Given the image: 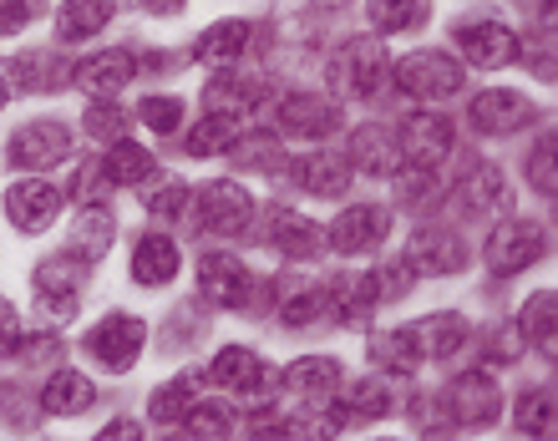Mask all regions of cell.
Returning <instances> with one entry per match:
<instances>
[{"label": "cell", "instance_id": "obj_1", "mask_svg": "<svg viewBox=\"0 0 558 441\" xmlns=\"http://www.w3.org/2000/svg\"><path fill=\"white\" fill-rule=\"evenodd\" d=\"M330 87H336V97H351V102H366V97H376L386 82V72H391V61H386L381 41L376 36H351V41L340 46L336 57H330Z\"/></svg>", "mask_w": 558, "mask_h": 441}, {"label": "cell", "instance_id": "obj_2", "mask_svg": "<svg viewBox=\"0 0 558 441\" xmlns=\"http://www.w3.org/2000/svg\"><path fill=\"white\" fill-rule=\"evenodd\" d=\"M391 76L412 102H452L457 91L468 87V72L447 51H412V57H401L391 66Z\"/></svg>", "mask_w": 558, "mask_h": 441}, {"label": "cell", "instance_id": "obj_3", "mask_svg": "<svg viewBox=\"0 0 558 441\" xmlns=\"http://www.w3.org/2000/svg\"><path fill=\"white\" fill-rule=\"evenodd\" d=\"M441 406L457 427H493L502 412V385L487 370H462L452 376V385H441Z\"/></svg>", "mask_w": 558, "mask_h": 441}, {"label": "cell", "instance_id": "obj_4", "mask_svg": "<svg viewBox=\"0 0 558 441\" xmlns=\"http://www.w3.org/2000/svg\"><path fill=\"white\" fill-rule=\"evenodd\" d=\"M254 213H259L254 198L239 188V183H229V177L198 188V229H204V234H250Z\"/></svg>", "mask_w": 558, "mask_h": 441}, {"label": "cell", "instance_id": "obj_5", "mask_svg": "<svg viewBox=\"0 0 558 441\" xmlns=\"http://www.w3.org/2000/svg\"><path fill=\"white\" fill-rule=\"evenodd\" d=\"M397 147H401V162H412V168H437V162L457 147V127H452V118H441V112H412V118L401 122Z\"/></svg>", "mask_w": 558, "mask_h": 441}, {"label": "cell", "instance_id": "obj_6", "mask_svg": "<svg viewBox=\"0 0 558 441\" xmlns=\"http://www.w3.org/2000/svg\"><path fill=\"white\" fill-rule=\"evenodd\" d=\"M483 254H487V269H493V274L513 280V274H523V269L544 254V229H538V223H523V219H508L487 234Z\"/></svg>", "mask_w": 558, "mask_h": 441}, {"label": "cell", "instance_id": "obj_7", "mask_svg": "<svg viewBox=\"0 0 558 441\" xmlns=\"http://www.w3.org/2000/svg\"><path fill=\"white\" fill-rule=\"evenodd\" d=\"M533 118H538L533 102L513 87H493V91H477V97H472V127L483 137H513V133H523Z\"/></svg>", "mask_w": 558, "mask_h": 441}, {"label": "cell", "instance_id": "obj_8", "mask_svg": "<svg viewBox=\"0 0 558 441\" xmlns=\"http://www.w3.org/2000/svg\"><path fill=\"white\" fill-rule=\"evenodd\" d=\"M143 340H147V324L137 320V315H107L87 335V351L97 355V366H107V370H133L137 355H143Z\"/></svg>", "mask_w": 558, "mask_h": 441}, {"label": "cell", "instance_id": "obj_9", "mask_svg": "<svg viewBox=\"0 0 558 441\" xmlns=\"http://www.w3.org/2000/svg\"><path fill=\"white\" fill-rule=\"evenodd\" d=\"M72 152V133L61 127V122H26V127H15L11 147H5V158L15 168H31V173H46V168H57L61 158Z\"/></svg>", "mask_w": 558, "mask_h": 441}, {"label": "cell", "instance_id": "obj_10", "mask_svg": "<svg viewBox=\"0 0 558 441\" xmlns=\"http://www.w3.org/2000/svg\"><path fill=\"white\" fill-rule=\"evenodd\" d=\"M61 198H66V193H61L57 183L21 177V183H11V193H5V219H11L21 234H41L46 223L61 213Z\"/></svg>", "mask_w": 558, "mask_h": 441}, {"label": "cell", "instance_id": "obj_11", "mask_svg": "<svg viewBox=\"0 0 558 441\" xmlns=\"http://www.w3.org/2000/svg\"><path fill=\"white\" fill-rule=\"evenodd\" d=\"M279 127L290 137H305V143H325L330 133H340V107L330 97H315V91H290L279 102Z\"/></svg>", "mask_w": 558, "mask_h": 441}, {"label": "cell", "instance_id": "obj_12", "mask_svg": "<svg viewBox=\"0 0 558 441\" xmlns=\"http://www.w3.org/2000/svg\"><path fill=\"white\" fill-rule=\"evenodd\" d=\"M87 280V265L76 254H61V259H46L36 269V290H41V305L51 309V320H72L76 315V294Z\"/></svg>", "mask_w": 558, "mask_h": 441}, {"label": "cell", "instance_id": "obj_13", "mask_svg": "<svg viewBox=\"0 0 558 441\" xmlns=\"http://www.w3.org/2000/svg\"><path fill=\"white\" fill-rule=\"evenodd\" d=\"M198 290H204L219 309H244L254 294V280L234 254H204V265H198Z\"/></svg>", "mask_w": 558, "mask_h": 441}, {"label": "cell", "instance_id": "obj_14", "mask_svg": "<svg viewBox=\"0 0 558 441\" xmlns=\"http://www.w3.org/2000/svg\"><path fill=\"white\" fill-rule=\"evenodd\" d=\"M391 229V213L381 204H355L330 223V249L336 254H366L371 244H381Z\"/></svg>", "mask_w": 558, "mask_h": 441}, {"label": "cell", "instance_id": "obj_15", "mask_svg": "<svg viewBox=\"0 0 558 441\" xmlns=\"http://www.w3.org/2000/svg\"><path fill=\"white\" fill-rule=\"evenodd\" d=\"M345 162H351V168H361V173H371V177L401 173L397 133H391V127H381V122H361V127L351 133V152H345Z\"/></svg>", "mask_w": 558, "mask_h": 441}, {"label": "cell", "instance_id": "obj_16", "mask_svg": "<svg viewBox=\"0 0 558 441\" xmlns=\"http://www.w3.org/2000/svg\"><path fill=\"white\" fill-rule=\"evenodd\" d=\"M457 46H462V57L472 66H513L518 57V36L502 21H468L457 30Z\"/></svg>", "mask_w": 558, "mask_h": 441}, {"label": "cell", "instance_id": "obj_17", "mask_svg": "<svg viewBox=\"0 0 558 441\" xmlns=\"http://www.w3.org/2000/svg\"><path fill=\"white\" fill-rule=\"evenodd\" d=\"M76 61H61L51 51H21L15 61H5V87L11 91H57L72 82Z\"/></svg>", "mask_w": 558, "mask_h": 441}, {"label": "cell", "instance_id": "obj_18", "mask_svg": "<svg viewBox=\"0 0 558 441\" xmlns=\"http://www.w3.org/2000/svg\"><path fill=\"white\" fill-rule=\"evenodd\" d=\"M259 238L275 254H284V259H310V254L320 249V223H310L305 213H290V208H269Z\"/></svg>", "mask_w": 558, "mask_h": 441}, {"label": "cell", "instance_id": "obj_19", "mask_svg": "<svg viewBox=\"0 0 558 441\" xmlns=\"http://www.w3.org/2000/svg\"><path fill=\"white\" fill-rule=\"evenodd\" d=\"M137 76V57L128 51V46H112V51H97V57L76 61L72 66V82L87 91H102V97H112V91H122L128 82Z\"/></svg>", "mask_w": 558, "mask_h": 441}, {"label": "cell", "instance_id": "obj_20", "mask_svg": "<svg viewBox=\"0 0 558 441\" xmlns=\"http://www.w3.org/2000/svg\"><path fill=\"white\" fill-rule=\"evenodd\" d=\"M265 82L250 72H234V66H219V76L204 87L208 112H234V118H250L254 107L265 102Z\"/></svg>", "mask_w": 558, "mask_h": 441}, {"label": "cell", "instance_id": "obj_21", "mask_svg": "<svg viewBox=\"0 0 558 441\" xmlns=\"http://www.w3.org/2000/svg\"><path fill=\"white\" fill-rule=\"evenodd\" d=\"M457 208L468 213V219H493V213H508L513 208V188H508V177L498 168H472V177L457 188Z\"/></svg>", "mask_w": 558, "mask_h": 441}, {"label": "cell", "instance_id": "obj_22", "mask_svg": "<svg viewBox=\"0 0 558 441\" xmlns=\"http://www.w3.org/2000/svg\"><path fill=\"white\" fill-rule=\"evenodd\" d=\"M407 259H412L416 269H426V274H457V269L468 265V244H462L452 229H422V234L412 238Z\"/></svg>", "mask_w": 558, "mask_h": 441}, {"label": "cell", "instance_id": "obj_23", "mask_svg": "<svg viewBox=\"0 0 558 441\" xmlns=\"http://www.w3.org/2000/svg\"><path fill=\"white\" fill-rule=\"evenodd\" d=\"M250 137V118H234V112H208L198 127L189 133V158H219V152H234L239 143Z\"/></svg>", "mask_w": 558, "mask_h": 441}, {"label": "cell", "instance_id": "obj_24", "mask_svg": "<svg viewBox=\"0 0 558 441\" xmlns=\"http://www.w3.org/2000/svg\"><path fill=\"white\" fill-rule=\"evenodd\" d=\"M265 376H269L265 360H259L254 351H244V345H223V351L214 355V366H208V381L223 385V391H239V396L259 391Z\"/></svg>", "mask_w": 558, "mask_h": 441}, {"label": "cell", "instance_id": "obj_25", "mask_svg": "<svg viewBox=\"0 0 558 441\" xmlns=\"http://www.w3.org/2000/svg\"><path fill=\"white\" fill-rule=\"evenodd\" d=\"M250 36H254V26L250 21H219V26H208L198 41H193V57L198 61H208V66H234L239 57H244V46H250Z\"/></svg>", "mask_w": 558, "mask_h": 441}, {"label": "cell", "instance_id": "obj_26", "mask_svg": "<svg viewBox=\"0 0 558 441\" xmlns=\"http://www.w3.org/2000/svg\"><path fill=\"white\" fill-rule=\"evenodd\" d=\"M412 335L426 360H452V355L468 345V320H462V315H426V320L412 324Z\"/></svg>", "mask_w": 558, "mask_h": 441}, {"label": "cell", "instance_id": "obj_27", "mask_svg": "<svg viewBox=\"0 0 558 441\" xmlns=\"http://www.w3.org/2000/svg\"><path fill=\"white\" fill-rule=\"evenodd\" d=\"M178 274V244L168 234H147L133 254V280L143 290H158V284H173Z\"/></svg>", "mask_w": 558, "mask_h": 441}, {"label": "cell", "instance_id": "obj_28", "mask_svg": "<svg viewBox=\"0 0 558 441\" xmlns=\"http://www.w3.org/2000/svg\"><path fill=\"white\" fill-rule=\"evenodd\" d=\"M371 360H376L381 370H391V376H412L426 355H422V345H416L412 324H401V330H381V335H371Z\"/></svg>", "mask_w": 558, "mask_h": 441}, {"label": "cell", "instance_id": "obj_29", "mask_svg": "<svg viewBox=\"0 0 558 441\" xmlns=\"http://www.w3.org/2000/svg\"><path fill=\"white\" fill-rule=\"evenodd\" d=\"M336 385H340V360H330V355H305V360H294L284 370V391H294V396H305V401L330 396Z\"/></svg>", "mask_w": 558, "mask_h": 441}, {"label": "cell", "instance_id": "obj_30", "mask_svg": "<svg viewBox=\"0 0 558 441\" xmlns=\"http://www.w3.org/2000/svg\"><path fill=\"white\" fill-rule=\"evenodd\" d=\"M92 401H97V385H92L82 370H57L41 391V406L51 416H82Z\"/></svg>", "mask_w": 558, "mask_h": 441}, {"label": "cell", "instance_id": "obj_31", "mask_svg": "<svg viewBox=\"0 0 558 441\" xmlns=\"http://www.w3.org/2000/svg\"><path fill=\"white\" fill-rule=\"evenodd\" d=\"M107 249H112V213H107L102 204H82V219H76V234H72V254L82 265H97Z\"/></svg>", "mask_w": 558, "mask_h": 441}, {"label": "cell", "instance_id": "obj_32", "mask_svg": "<svg viewBox=\"0 0 558 441\" xmlns=\"http://www.w3.org/2000/svg\"><path fill=\"white\" fill-rule=\"evenodd\" d=\"M112 152L102 158V173L112 188H143V177L153 173V158H147V147H137L133 137H118V143H107Z\"/></svg>", "mask_w": 558, "mask_h": 441}, {"label": "cell", "instance_id": "obj_33", "mask_svg": "<svg viewBox=\"0 0 558 441\" xmlns=\"http://www.w3.org/2000/svg\"><path fill=\"white\" fill-rule=\"evenodd\" d=\"M300 183L310 193H320V198H340V193L351 188V162L340 158V152H310L300 162Z\"/></svg>", "mask_w": 558, "mask_h": 441}, {"label": "cell", "instance_id": "obj_34", "mask_svg": "<svg viewBox=\"0 0 558 441\" xmlns=\"http://www.w3.org/2000/svg\"><path fill=\"white\" fill-rule=\"evenodd\" d=\"M178 427L193 441H223V437H234V412L223 401H193L189 412L178 416Z\"/></svg>", "mask_w": 558, "mask_h": 441}, {"label": "cell", "instance_id": "obj_35", "mask_svg": "<svg viewBox=\"0 0 558 441\" xmlns=\"http://www.w3.org/2000/svg\"><path fill=\"white\" fill-rule=\"evenodd\" d=\"M107 15H112L107 0H66L57 11V36L61 41H87V36H97L107 26Z\"/></svg>", "mask_w": 558, "mask_h": 441}, {"label": "cell", "instance_id": "obj_36", "mask_svg": "<svg viewBox=\"0 0 558 441\" xmlns=\"http://www.w3.org/2000/svg\"><path fill=\"white\" fill-rule=\"evenodd\" d=\"M340 412L361 416V421H381V416H391V396L381 381H351L340 391Z\"/></svg>", "mask_w": 558, "mask_h": 441}, {"label": "cell", "instance_id": "obj_37", "mask_svg": "<svg viewBox=\"0 0 558 441\" xmlns=\"http://www.w3.org/2000/svg\"><path fill=\"white\" fill-rule=\"evenodd\" d=\"M147 188H143V204L153 219H173V213H183V204H189V183L183 177H162V173H147L143 177Z\"/></svg>", "mask_w": 558, "mask_h": 441}, {"label": "cell", "instance_id": "obj_38", "mask_svg": "<svg viewBox=\"0 0 558 441\" xmlns=\"http://www.w3.org/2000/svg\"><path fill=\"white\" fill-rule=\"evenodd\" d=\"M513 421H518V431H523V437H554V391H548V385L523 391Z\"/></svg>", "mask_w": 558, "mask_h": 441}, {"label": "cell", "instance_id": "obj_39", "mask_svg": "<svg viewBox=\"0 0 558 441\" xmlns=\"http://www.w3.org/2000/svg\"><path fill=\"white\" fill-rule=\"evenodd\" d=\"M330 309V294L320 290V284H300V290L284 294V305H279V320L294 324V330H305V324H315Z\"/></svg>", "mask_w": 558, "mask_h": 441}, {"label": "cell", "instance_id": "obj_40", "mask_svg": "<svg viewBox=\"0 0 558 441\" xmlns=\"http://www.w3.org/2000/svg\"><path fill=\"white\" fill-rule=\"evenodd\" d=\"M432 15V0H371L376 30H412Z\"/></svg>", "mask_w": 558, "mask_h": 441}, {"label": "cell", "instance_id": "obj_41", "mask_svg": "<svg viewBox=\"0 0 558 441\" xmlns=\"http://www.w3.org/2000/svg\"><path fill=\"white\" fill-rule=\"evenodd\" d=\"M193 406V376H183V381H168L153 391V401H147V416L158 421V427H178V416Z\"/></svg>", "mask_w": 558, "mask_h": 441}, {"label": "cell", "instance_id": "obj_42", "mask_svg": "<svg viewBox=\"0 0 558 441\" xmlns=\"http://www.w3.org/2000/svg\"><path fill=\"white\" fill-rule=\"evenodd\" d=\"M518 330H523V340H538L544 351H554V290H538L529 305H523Z\"/></svg>", "mask_w": 558, "mask_h": 441}, {"label": "cell", "instance_id": "obj_43", "mask_svg": "<svg viewBox=\"0 0 558 441\" xmlns=\"http://www.w3.org/2000/svg\"><path fill=\"white\" fill-rule=\"evenodd\" d=\"M87 137H97V143H118V137H128V107L92 102L87 107Z\"/></svg>", "mask_w": 558, "mask_h": 441}, {"label": "cell", "instance_id": "obj_44", "mask_svg": "<svg viewBox=\"0 0 558 441\" xmlns=\"http://www.w3.org/2000/svg\"><path fill=\"white\" fill-rule=\"evenodd\" d=\"M137 118L147 122V127H153V133H178V122H183V102H178V97H147L143 107H137Z\"/></svg>", "mask_w": 558, "mask_h": 441}, {"label": "cell", "instance_id": "obj_45", "mask_svg": "<svg viewBox=\"0 0 558 441\" xmlns=\"http://www.w3.org/2000/svg\"><path fill=\"white\" fill-rule=\"evenodd\" d=\"M397 198H401L407 208H426V204H437V177H432V168H412V173H401Z\"/></svg>", "mask_w": 558, "mask_h": 441}, {"label": "cell", "instance_id": "obj_46", "mask_svg": "<svg viewBox=\"0 0 558 441\" xmlns=\"http://www.w3.org/2000/svg\"><path fill=\"white\" fill-rule=\"evenodd\" d=\"M102 183H107L102 162H82L72 177V198L76 204H102ZM107 188H112V183H107Z\"/></svg>", "mask_w": 558, "mask_h": 441}, {"label": "cell", "instance_id": "obj_47", "mask_svg": "<svg viewBox=\"0 0 558 441\" xmlns=\"http://www.w3.org/2000/svg\"><path fill=\"white\" fill-rule=\"evenodd\" d=\"M487 360H498V366H508V360H518L523 355V330L518 324H502L498 335H487Z\"/></svg>", "mask_w": 558, "mask_h": 441}, {"label": "cell", "instance_id": "obj_48", "mask_svg": "<svg viewBox=\"0 0 558 441\" xmlns=\"http://www.w3.org/2000/svg\"><path fill=\"white\" fill-rule=\"evenodd\" d=\"M376 284H381L386 299H401L407 284H412V259H391L386 269H376Z\"/></svg>", "mask_w": 558, "mask_h": 441}, {"label": "cell", "instance_id": "obj_49", "mask_svg": "<svg viewBox=\"0 0 558 441\" xmlns=\"http://www.w3.org/2000/svg\"><path fill=\"white\" fill-rule=\"evenodd\" d=\"M26 26H31V0H0V36H15Z\"/></svg>", "mask_w": 558, "mask_h": 441}, {"label": "cell", "instance_id": "obj_50", "mask_svg": "<svg viewBox=\"0 0 558 441\" xmlns=\"http://www.w3.org/2000/svg\"><path fill=\"white\" fill-rule=\"evenodd\" d=\"M97 437H102V441H137L143 431H137V421H122V416H118V421H107Z\"/></svg>", "mask_w": 558, "mask_h": 441}, {"label": "cell", "instance_id": "obj_51", "mask_svg": "<svg viewBox=\"0 0 558 441\" xmlns=\"http://www.w3.org/2000/svg\"><path fill=\"white\" fill-rule=\"evenodd\" d=\"M538 193H554V147L538 152Z\"/></svg>", "mask_w": 558, "mask_h": 441}, {"label": "cell", "instance_id": "obj_52", "mask_svg": "<svg viewBox=\"0 0 558 441\" xmlns=\"http://www.w3.org/2000/svg\"><path fill=\"white\" fill-rule=\"evenodd\" d=\"M147 11H158V15H173V11H183V0H143Z\"/></svg>", "mask_w": 558, "mask_h": 441}, {"label": "cell", "instance_id": "obj_53", "mask_svg": "<svg viewBox=\"0 0 558 441\" xmlns=\"http://www.w3.org/2000/svg\"><path fill=\"white\" fill-rule=\"evenodd\" d=\"M5 91H11V87H5V76H0V107H5Z\"/></svg>", "mask_w": 558, "mask_h": 441}]
</instances>
